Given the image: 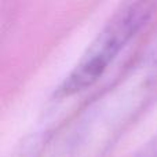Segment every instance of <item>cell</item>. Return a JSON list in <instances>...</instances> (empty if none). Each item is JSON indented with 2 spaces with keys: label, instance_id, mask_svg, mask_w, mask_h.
Returning a JSON list of instances; mask_svg holds the SVG:
<instances>
[{
  "label": "cell",
  "instance_id": "obj_1",
  "mask_svg": "<svg viewBox=\"0 0 157 157\" xmlns=\"http://www.w3.org/2000/svg\"><path fill=\"white\" fill-rule=\"evenodd\" d=\"M153 11L155 4L149 2H130L120 6L58 87V95L71 97L97 83L120 51L147 24Z\"/></svg>",
  "mask_w": 157,
  "mask_h": 157
},
{
  "label": "cell",
  "instance_id": "obj_2",
  "mask_svg": "<svg viewBox=\"0 0 157 157\" xmlns=\"http://www.w3.org/2000/svg\"><path fill=\"white\" fill-rule=\"evenodd\" d=\"M130 157H157V135H155L147 144H145L138 152Z\"/></svg>",
  "mask_w": 157,
  "mask_h": 157
},
{
  "label": "cell",
  "instance_id": "obj_3",
  "mask_svg": "<svg viewBox=\"0 0 157 157\" xmlns=\"http://www.w3.org/2000/svg\"><path fill=\"white\" fill-rule=\"evenodd\" d=\"M156 71H157V58H156Z\"/></svg>",
  "mask_w": 157,
  "mask_h": 157
}]
</instances>
